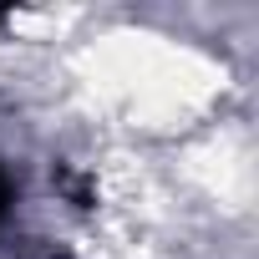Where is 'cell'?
Listing matches in <instances>:
<instances>
[{
	"mask_svg": "<svg viewBox=\"0 0 259 259\" xmlns=\"http://www.w3.org/2000/svg\"><path fill=\"white\" fill-rule=\"evenodd\" d=\"M11 198H16V188H11V173L0 168V224H6V213H11Z\"/></svg>",
	"mask_w": 259,
	"mask_h": 259,
	"instance_id": "2",
	"label": "cell"
},
{
	"mask_svg": "<svg viewBox=\"0 0 259 259\" xmlns=\"http://www.w3.org/2000/svg\"><path fill=\"white\" fill-rule=\"evenodd\" d=\"M61 188L71 193V203H76V208H92V188H87V178H76V173H66V168H61Z\"/></svg>",
	"mask_w": 259,
	"mask_h": 259,
	"instance_id": "1",
	"label": "cell"
}]
</instances>
